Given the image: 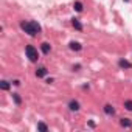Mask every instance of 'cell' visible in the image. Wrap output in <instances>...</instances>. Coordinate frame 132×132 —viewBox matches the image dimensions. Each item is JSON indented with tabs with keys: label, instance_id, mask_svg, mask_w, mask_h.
Listing matches in <instances>:
<instances>
[{
	"label": "cell",
	"instance_id": "obj_7",
	"mask_svg": "<svg viewBox=\"0 0 132 132\" xmlns=\"http://www.w3.org/2000/svg\"><path fill=\"white\" fill-rule=\"evenodd\" d=\"M72 25H73V28H75V30H78V31H82V23L79 22V19L73 17V19H72Z\"/></svg>",
	"mask_w": 132,
	"mask_h": 132
},
{
	"label": "cell",
	"instance_id": "obj_17",
	"mask_svg": "<svg viewBox=\"0 0 132 132\" xmlns=\"http://www.w3.org/2000/svg\"><path fill=\"white\" fill-rule=\"evenodd\" d=\"M81 69V65L79 64H76V65H73V70H79Z\"/></svg>",
	"mask_w": 132,
	"mask_h": 132
},
{
	"label": "cell",
	"instance_id": "obj_6",
	"mask_svg": "<svg viewBox=\"0 0 132 132\" xmlns=\"http://www.w3.org/2000/svg\"><path fill=\"white\" fill-rule=\"evenodd\" d=\"M69 48H70V50H73V51H81V50H82V45H81L79 42L72 40V42L69 44Z\"/></svg>",
	"mask_w": 132,
	"mask_h": 132
},
{
	"label": "cell",
	"instance_id": "obj_12",
	"mask_svg": "<svg viewBox=\"0 0 132 132\" xmlns=\"http://www.w3.org/2000/svg\"><path fill=\"white\" fill-rule=\"evenodd\" d=\"M73 8H75V11H76V13H82V10H84V6H82V3H81V2H75Z\"/></svg>",
	"mask_w": 132,
	"mask_h": 132
},
{
	"label": "cell",
	"instance_id": "obj_5",
	"mask_svg": "<svg viewBox=\"0 0 132 132\" xmlns=\"http://www.w3.org/2000/svg\"><path fill=\"white\" fill-rule=\"evenodd\" d=\"M118 65H120V69H132V64L127 61V59H120L118 61Z\"/></svg>",
	"mask_w": 132,
	"mask_h": 132
},
{
	"label": "cell",
	"instance_id": "obj_8",
	"mask_svg": "<svg viewBox=\"0 0 132 132\" xmlns=\"http://www.w3.org/2000/svg\"><path fill=\"white\" fill-rule=\"evenodd\" d=\"M40 50H42L44 54H48V53L51 51V45H50L48 42H42V44H40Z\"/></svg>",
	"mask_w": 132,
	"mask_h": 132
},
{
	"label": "cell",
	"instance_id": "obj_10",
	"mask_svg": "<svg viewBox=\"0 0 132 132\" xmlns=\"http://www.w3.org/2000/svg\"><path fill=\"white\" fill-rule=\"evenodd\" d=\"M120 126H123V127H132V120H129V118H121V120H120Z\"/></svg>",
	"mask_w": 132,
	"mask_h": 132
},
{
	"label": "cell",
	"instance_id": "obj_16",
	"mask_svg": "<svg viewBox=\"0 0 132 132\" xmlns=\"http://www.w3.org/2000/svg\"><path fill=\"white\" fill-rule=\"evenodd\" d=\"M13 84H14V86H20V81H19V79H14Z\"/></svg>",
	"mask_w": 132,
	"mask_h": 132
},
{
	"label": "cell",
	"instance_id": "obj_15",
	"mask_svg": "<svg viewBox=\"0 0 132 132\" xmlns=\"http://www.w3.org/2000/svg\"><path fill=\"white\" fill-rule=\"evenodd\" d=\"M124 109H127V110L132 112V101H130V100H126V101H124Z\"/></svg>",
	"mask_w": 132,
	"mask_h": 132
},
{
	"label": "cell",
	"instance_id": "obj_11",
	"mask_svg": "<svg viewBox=\"0 0 132 132\" xmlns=\"http://www.w3.org/2000/svg\"><path fill=\"white\" fill-rule=\"evenodd\" d=\"M10 87H11V84L8 82V81H0V89H2V90H10Z\"/></svg>",
	"mask_w": 132,
	"mask_h": 132
},
{
	"label": "cell",
	"instance_id": "obj_1",
	"mask_svg": "<svg viewBox=\"0 0 132 132\" xmlns=\"http://www.w3.org/2000/svg\"><path fill=\"white\" fill-rule=\"evenodd\" d=\"M20 28L27 34H30V36H36V34H39L42 31V27L37 22H34V20H25V22H22L20 23Z\"/></svg>",
	"mask_w": 132,
	"mask_h": 132
},
{
	"label": "cell",
	"instance_id": "obj_19",
	"mask_svg": "<svg viewBox=\"0 0 132 132\" xmlns=\"http://www.w3.org/2000/svg\"><path fill=\"white\" fill-rule=\"evenodd\" d=\"M124 2H129V0H124Z\"/></svg>",
	"mask_w": 132,
	"mask_h": 132
},
{
	"label": "cell",
	"instance_id": "obj_9",
	"mask_svg": "<svg viewBox=\"0 0 132 132\" xmlns=\"http://www.w3.org/2000/svg\"><path fill=\"white\" fill-rule=\"evenodd\" d=\"M47 73H48V70H47L45 67H39V69L36 70V76H37V78H45Z\"/></svg>",
	"mask_w": 132,
	"mask_h": 132
},
{
	"label": "cell",
	"instance_id": "obj_2",
	"mask_svg": "<svg viewBox=\"0 0 132 132\" xmlns=\"http://www.w3.org/2000/svg\"><path fill=\"white\" fill-rule=\"evenodd\" d=\"M25 54H27V57H28L31 62H37V59H39V51H37V48H34L33 45H27V47H25Z\"/></svg>",
	"mask_w": 132,
	"mask_h": 132
},
{
	"label": "cell",
	"instance_id": "obj_3",
	"mask_svg": "<svg viewBox=\"0 0 132 132\" xmlns=\"http://www.w3.org/2000/svg\"><path fill=\"white\" fill-rule=\"evenodd\" d=\"M81 109V106H79V103L76 101V100H72L70 103H69V110H72V112H78Z\"/></svg>",
	"mask_w": 132,
	"mask_h": 132
},
{
	"label": "cell",
	"instance_id": "obj_4",
	"mask_svg": "<svg viewBox=\"0 0 132 132\" xmlns=\"http://www.w3.org/2000/svg\"><path fill=\"white\" fill-rule=\"evenodd\" d=\"M103 110H104V113H106V115H109V117L115 115V107H113L112 104H106V106L103 107Z\"/></svg>",
	"mask_w": 132,
	"mask_h": 132
},
{
	"label": "cell",
	"instance_id": "obj_14",
	"mask_svg": "<svg viewBox=\"0 0 132 132\" xmlns=\"http://www.w3.org/2000/svg\"><path fill=\"white\" fill-rule=\"evenodd\" d=\"M37 130H44V132H47V130H48V126H47L45 123L40 121V123H37Z\"/></svg>",
	"mask_w": 132,
	"mask_h": 132
},
{
	"label": "cell",
	"instance_id": "obj_18",
	"mask_svg": "<svg viewBox=\"0 0 132 132\" xmlns=\"http://www.w3.org/2000/svg\"><path fill=\"white\" fill-rule=\"evenodd\" d=\"M51 82H54V79H53V78H48V79H47V84H51Z\"/></svg>",
	"mask_w": 132,
	"mask_h": 132
},
{
	"label": "cell",
	"instance_id": "obj_13",
	"mask_svg": "<svg viewBox=\"0 0 132 132\" xmlns=\"http://www.w3.org/2000/svg\"><path fill=\"white\" fill-rule=\"evenodd\" d=\"M13 100H14V103H16L17 106H20V104H22V98H20V95H19V93H13Z\"/></svg>",
	"mask_w": 132,
	"mask_h": 132
}]
</instances>
